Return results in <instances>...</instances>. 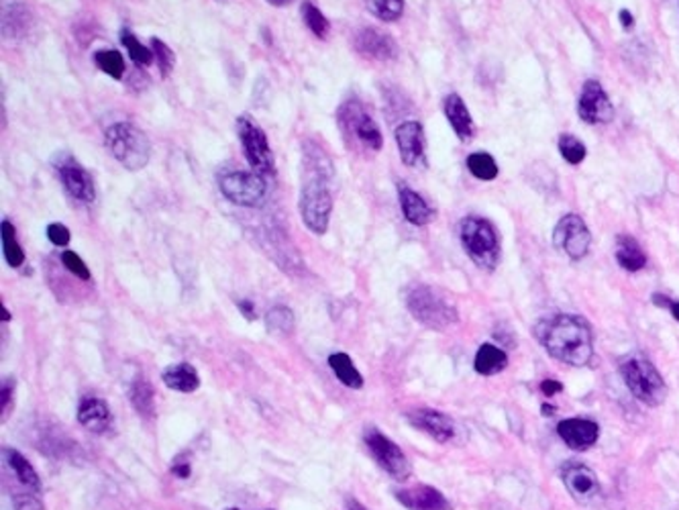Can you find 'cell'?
Listing matches in <instances>:
<instances>
[{"label":"cell","mask_w":679,"mask_h":510,"mask_svg":"<svg viewBox=\"0 0 679 510\" xmlns=\"http://www.w3.org/2000/svg\"><path fill=\"white\" fill-rule=\"evenodd\" d=\"M459 238L466 254L477 268L492 272L500 262V241L488 219L467 217L459 225Z\"/></svg>","instance_id":"cell-5"},{"label":"cell","mask_w":679,"mask_h":510,"mask_svg":"<svg viewBox=\"0 0 679 510\" xmlns=\"http://www.w3.org/2000/svg\"><path fill=\"white\" fill-rule=\"evenodd\" d=\"M614 255L616 262L621 264V268L626 272H640L647 265V255L643 247H640L639 241L631 238V235H618Z\"/></svg>","instance_id":"cell-25"},{"label":"cell","mask_w":679,"mask_h":510,"mask_svg":"<svg viewBox=\"0 0 679 510\" xmlns=\"http://www.w3.org/2000/svg\"><path fill=\"white\" fill-rule=\"evenodd\" d=\"M37 492L33 494H21L17 492L13 497V505H14V510H46V506H43V502L35 497Z\"/></svg>","instance_id":"cell-41"},{"label":"cell","mask_w":679,"mask_h":510,"mask_svg":"<svg viewBox=\"0 0 679 510\" xmlns=\"http://www.w3.org/2000/svg\"><path fill=\"white\" fill-rule=\"evenodd\" d=\"M304 164H306V169L310 172V176H315V178H323L326 182H331V178L335 176L331 158H328L326 151L318 143H310V142L304 143Z\"/></svg>","instance_id":"cell-27"},{"label":"cell","mask_w":679,"mask_h":510,"mask_svg":"<svg viewBox=\"0 0 679 510\" xmlns=\"http://www.w3.org/2000/svg\"><path fill=\"white\" fill-rule=\"evenodd\" d=\"M104 143L109 151L125 169L137 172L149 164L152 158V143L144 131L133 123H115L104 131Z\"/></svg>","instance_id":"cell-3"},{"label":"cell","mask_w":679,"mask_h":510,"mask_svg":"<svg viewBox=\"0 0 679 510\" xmlns=\"http://www.w3.org/2000/svg\"><path fill=\"white\" fill-rule=\"evenodd\" d=\"M121 43L123 48L126 49V54H129V57L133 62H135L137 65H144V68H147V65L153 64V51L145 48L144 43H141L135 35H133L129 29H123L121 31Z\"/></svg>","instance_id":"cell-33"},{"label":"cell","mask_w":679,"mask_h":510,"mask_svg":"<svg viewBox=\"0 0 679 510\" xmlns=\"http://www.w3.org/2000/svg\"><path fill=\"white\" fill-rule=\"evenodd\" d=\"M35 25V19L31 11L25 4L13 3L4 9L3 14V35L9 39H25L27 33Z\"/></svg>","instance_id":"cell-23"},{"label":"cell","mask_w":679,"mask_h":510,"mask_svg":"<svg viewBox=\"0 0 679 510\" xmlns=\"http://www.w3.org/2000/svg\"><path fill=\"white\" fill-rule=\"evenodd\" d=\"M363 439L371 457H374L386 474H390L398 482H405V480L413 476V465H410L405 451L390 437H386L382 431H378L376 427H368L363 433Z\"/></svg>","instance_id":"cell-10"},{"label":"cell","mask_w":679,"mask_h":510,"mask_svg":"<svg viewBox=\"0 0 679 510\" xmlns=\"http://www.w3.org/2000/svg\"><path fill=\"white\" fill-rule=\"evenodd\" d=\"M553 243L561 254H565L570 260L578 262L588 255L592 235H589V229L579 214H565L563 219H559L555 227Z\"/></svg>","instance_id":"cell-11"},{"label":"cell","mask_w":679,"mask_h":510,"mask_svg":"<svg viewBox=\"0 0 679 510\" xmlns=\"http://www.w3.org/2000/svg\"><path fill=\"white\" fill-rule=\"evenodd\" d=\"M559 437L573 451H586L600 437V428L594 420L588 419H565L557 427Z\"/></svg>","instance_id":"cell-18"},{"label":"cell","mask_w":679,"mask_h":510,"mask_svg":"<svg viewBox=\"0 0 679 510\" xmlns=\"http://www.w3.org/2000/svg\"><path fill=\"white\" fill-rule=\"evenodd\" d=\"M443 110H445L447 121H449L451 129L455 135H457L459 142H464V143L469 142L475 133V125H474L472 115H469V108L464 102V99H461L459 94L451 92L449 96H445Z\"/></svg>","instance_id":"cell-21"},{"label":"cell","mask_w":679,"mask_h":510,"mask_svg":"<svg viewBox=\"0 0 679 510\" xmlns=\"http://www.w3.org/2000/svg\"><path fill=\"white\" fill-rule=\"evenodd\" d=\"M557 147H559V153H561V158L571 166H579L588 155L584 142L578 139L576 135H570V133H563V135L559 137Z\"/></svg>","instance_id":"cell-34"},{"label":"cell","mask_w":679,"mask_h":510,"mask_svg":"<svg viewBox=\"0 0 679 510\" xmlns=\"http://www.w3.org/2000/svg\"><path fill=\"white\" fill-rule=\"evenodd\" d=\"M394 137H396L402 164L406 168H419L424 164V160H427V155H424L427 143H424V131L419 121L400 123L396 131H394Z\"/></svg>","instance_id":"cell-16"},{"label":"cell","mask_w":679,"mask_h":510,"mask_svg":"<svg viewBox=\"0 0 679 510\" xmlns=\"http://www.w3.org/2000/svg\"><path fill=\"white\" fill-rule=\"evenodd\" d=\"M653 305L659 308H667L671 316L679 323V300H671L666 294H653Z\"/></svg>","instance_id":"cell-43"},{"label":"cell","mask_w":679,"mask_h":510,"mask_svg":"<svg viewBox=\"0 0 679 510\" xmlns=\"http://www.w3.org/2000/svg\"><path fill=\"white\" fill-rule=\"evenodd\" d=\"M618 19H621V25H622L624 29H631V27L634 25L632 13H631V11H626V9L621 11V14H618Z\"/></svg>","instance_id":"cell-48"},{"label":"cell","mask_w":679,"mask_h":510,"mask_svg":"<svg viewBox=\"0 0 679 510\" xmlns=\"http://www.w3.org/2000/svg\"><path fill=\"white\" fill-rule=\"evenodd\" d=\"M3 249L11 268H21V265H23L25 254L17 243V238H14V227L9 220H3Z\"/></svg>","instance_id":"cell-37"},{"label":"cell","mask_w":679,"mask_h":510,"mask_svg":"<svg viewBox=\"0 0 679 510\" xmlns=\"http://www.w3.org/2000/svg\"><path fill=\"white\" fill-rule=\"evenodd\" d=\"M353 48L363 60L371 62H394L398 57V46L390 35L378 31L374 27L360 29L353 37Z\"/></svg>","instance_id":"cell-15"},{"label":"cell","mask_w":679,"mask_h":510,"mask_svg":"<svg viewBox=\"0 0 679 510\" xmlns=\"http://www.w3.org/2000/svg\"><path fill=\"white\" fill-rule=\"evenodd\" d=\"M536 337L555 359L581 367L594 358V333L578 315H555L536 324Z\"/></svg>","instance_id":"cell-1"},{"label":"cell","mask_w":679,"mask_h":510,"mask_svg":"<svg viewBox=\"0 0 679 510\" xmlns=\"http://www.w3.org/2000/svg\"><path fill=\"white\" fill-rule=\"evenodd\" d=\"M239 310H241V313H243V316H245V319H248V321H256L257 319V315H256V307H253V302L251 300H239Z\"/></svg>","instance_id":"cell-46"},{"label":"cell","mask_w":679,"mask_h":510,"mask_svg":"<svg viewBox=\"0 0 679 510\" xmlns=\"http://www.w3.org/2000/svg\"><path fill=\"white\" fill-rule=\"evenodd\" d=\"M621 374L626 388L639 402L647 406H659L667 396V386L657 367L640 353L624 358L621 361Z\"/></svg>","instance_id":"cell-4"},{"label":"cell","mask_w":679,"mask_h":510,"mask_svg":"<svg viewBox=\"0 0 679 510\" xmlns=\"http://www.w3.org/2000/svg\"><path fill=\"white\" fill-rule=\"evenodd\" d=\"M396 500L408 510H453L441 490L432 486H414L396 492Z\"/></svg>","instance_id":"cell-19"},{"label":"cell","mask_w":679,"mask_h":510,"mask_svg":"<svg viewBox=\"0 0 679 510\" xmlns=\"http://www.w3.org/2000/svg\"><path fill=\"white\" fill-rule=\"evenodd\" d=\"M152 51H153L155 64H158V70L161 73V78H168L171 70H174V64H176L174 51H171L161 39H158V37H152Z\"/></svg>","instance_id":"cell-38"},{"label":"cell","mask_w":679,"mask_h":510,"mask_svg":"<svg viewBox=\"0 0 679 510\" xmlns=\"http://www.w3.org/2000/svg\"><path fill=\"white\" fill-rule=\"evenodd\" d=\"M328 366L333 367L335 376H337L341 384H345L347 388L360 390L363 386L361 374L357 372V367L353 366V361L347 353H333V356L328 358Z\"/></svg>","instance_id":"cell-29"},{"label":"cell","mask_w":679,"mask_h":510,"mask_svg":"<svg viewBox=\"0 0 679 510\" xmlns=\"http://www.w3.org/2000/svg\"><path fill=\"white\" fill-rule=\"evenodd\" d=\"M541 392L547 398L549 396H555V394H559V392H563V384H559L557 380H544L541 384Z\"/></svg>","instance_id":"cell-45"},{"label":"cell","mask_w":679,"mask_h":510,"mask_svg":"<svg viewBox=\"0 0 679 510\" xmlns=\"http://www.w3.org/2000/svg\"><path fill=\"white\" fill-rule=\"evenodd\" d=\"M466 164H467L469 174H472L474 178H477V180L492 182V180L498 178L500 169H498L496 160L486 151H475L472 155H467Z\"/></svg>","instance_id":"cell-31"},{"label":"cell","mask_w":679,"mask_h":510,"mask_svg":"<svg viewBox=\"0 0 679 510\" xmlns=\"http://www.w3.org/2000/svg\"><path fill=\"white\" fill-rule=\"evenodd\" d=\"M553 411H555L553 406H547V404L543 406V415H544V417H551V415H553Z\"/></svg>","instance_id":"cell-51"},{"label":"cell","mask_w":679,"mask_h":510,"mask_svg":"<svg viewBox=\"0 0 679 510\" xmlns=\"http://www.w3.org/2000/svg\"><path fill=\"white\" fill-rule=\"evenodd\" d=\"M300 13H302L304 25L309 27V31L315 37H318V39H326L328 33H331V23H328V19L325 17L323 11L312 4L310 0H304Z\"/></svg>","instance_id":"cell-32"},{"label":"cell","mask_w":679,"mask_h":510,"mask_svg":"<svg viewBox=\"0 0 679 510\" xmlns=\"http://www.w3.org/2000/svg\"><path fill=\"white\" fill-rule=\"evenodd\" d=\"M11 396H13V388L9 386V384H4L3 386V415H6L11 409Z\"/></svg>","instance_id":"cell-47"},{"label":"cell","mask_w":679,"mask_h":510,"mask_svg":"<svg viewBox=\"0 0 679 510\" xmlns=\"http://www.w3.org/2000/svg\"><path fill=\"white\" fill-rule=\"evenodd\" d=\"M62 264L65 265V270L74 273L76 278L91 280V270H88V265L84 264V260H82L78 254H74V251H64Z\"/></svg>","instance_id":"cell-40"},{"label":"cell","mask_w":679,"mask_h":510,"mask_svg":"<svg viewBox=\"0 0 679 510\" xmlns=\"http://www.w3.org/2000/svg\"><path fill=\"white\" fill-rule=\"evenodd\" d=\"M406 419L414 428H419V431L427 433L429 437H432L439 443L453 441L455 433H457V427H455L453 419L447 417L445 412H441V411L419 409V411L408 412Z\"/></svg>","instance_id":"cell-17"},{"label":"cell","mask_w":679,"mask_h":510,"mask_svg":"<svg viewBox=\"0 0 679 510\" xmlns=\"http://www.w3.org/2000/svg\"><path fill=\"white\" fill-rule=\"evenodd\" d=\"M266 323H267V329L288 333V331L294 329V315L288 307L278 305V307H274L270 313H267Z\"/></svg>","instance_id":"cell-39"},{"label":"cell","mask_w":679,"mask_h":510,"mask_svg":"<svg viewBox=\"0 0 679 510\" xmlns=\"http://www.w3.org/2000/svg\"><path fill=\"white\" fill-rule=\"evenodd\" d=\"M227 510H241V508H227ZM266 510H274V508H266Z\"/></svg>","instance_id":"cell-53"},{"label":"cell","mask_w":679,"mask_h":510,"mask_svg":"<svg viewBox=\"0 0 679 510\" xmlns=\"http://www.w3.org/2000/svg\"><path fill=\"white\" fill-rule=\"evenodd\" d=\"M219 188L229 203L257 209L267 198V182L264 176L243 169H231L219 176Z\"/></svg>","instance_id":"cell-9"},{"label":"cell","mask_w":679,"mask_h":510,"mask_svg":"<svg viewBox=\"0 0 679 510\" xmlns=\"http://www.w3.org/2000/svg\"><path fill=\"white\" fill-rule=\"evenodd\" d=\"M48 239L57 247H65L70 243V231L68 227L62 223H51L48 227Z\"/></svg>","instance_id":"cell-42"},{"label":"cell","mask_w":679,"mask_h":510,"mask_svg":"<svg viewBox=\"0 0 679 510\" xmlns=\"http://www.w3.org/2000/svg\"><path fill=\"white\" fill-rule=\"evenodd\" d=\"M578 115L588 125H606L614 119V107L598 80H586L581 86Z\"/></svg>","instance_id":"cell-13"},{"label":"cell","mask_w":679,"mask_h":510,"mask_svg":"<svg viewBox=\"0 0 679 510\" xmlns=\"http://www.w3.org/2000/svg\"><path fill=\"white\" fill-rule=\"evenodd\" d=\"M337 123L349 147H361V150L374 153L384 147L382 131L360 99L343 102L337 110Z\"/></svg>","instance_id":"cell-2"},{"label":"cell","mask_w":679,"mask_h":510,"mask_svg":"<svg viewBox=\"0 0 679 510\" xmlns=\"http://www.w3.org/2000/svg\"><path fill=\"white\" fill-rule=\"evenodd\" d=\"M4 457H6V462H9L11 470L14 471V476L19 478L21 484L31 488L33 492H41V480L39 476H37L35 468L25 455H21L17 449H4Z\"/></svg>","instance_id":"cell-28"},{"label":"cell","mask_w":679,"mask_h":510,"mask_svg":"<svg viewBox=\"0 0 679 510\" xmlns=\"http://www.w3.org/2000/svg\"><path fill=\"white\" fill-rule=\"evenodd\" d=\"M129 401L133 404L141 417H153L155 412V394L152 384H149L145 378H137L133 382V386L129 390Z\"/></svg>","instance_id":"cell-30"},{"label":"cell","mask_w":679,"mask_h":510,"mask_svg":"<svg viewBox=\"0 0 679 510\" xmlns=\"http://www.w3.org/2000/svg\"><path fill=\"white\" fill-rule=\"evenodd\" d=\"M190 471H192V470H190V463H188V462H184L182 457H176L174 463H171V474L178 476L180 480L190 478Z\"/></svg>","instance_id":"cell-44"},{"label":"cell","mask_w":679,"mask_h":510,"mask_svg":"<svg viewBox=\"0 0 679 510\" xmlns=\"http://www.w3.org/2000/svg\"><path fill=\"white\" fill-rule=\"evenodd\" d=\"M78 423L94 433H104L113 425V412L102 398L84 396L78 404Z\"/></svg>","instance_id":"cell-20"},{"label":"cell","mask_w":679,"mask_h":510,"mask_svg":"<svg viewBox=\"0 0 679 510\" xmlns=\"http://www.w3.org/2000/svg\"><path fill=\"white\" fill-rule=\"evenodd\" d=\"M3 321L4 323L11 321V313H9V310H6V307H3Z\"/></svg>","instance_id":"cell-52"},{"label":"cell","mask_w":679,"mask_h":510,"mask_svg":"<svg viewBox=\"0 0 679 510\" xmlns=\"http://www.w3.org/2000/svg\"><path fill=\"white\" fill-rule=\"evenodd\" d=\"M333 212V194L328 182L310 176L300 192V217L309 231L325 235Z\"/></svg>","instance_id":"cell-8"},{"label":"cell","mask_w":679,"mask_h":510,"mask_svg":"<svg viewBox=\"0 0 679 510\" xmlns=\"http://www.w3.org/2000/svg\"><path fill=\"white\" fill-rule=\"evenodd\" d=\"M94 62L99 68L113 80H121L125 73L123 56L115 49H100L94 54Z\"/></svg>","instance_id":"cell-35"},{"label":"cell","mask_w":679,"mask_h":510,"mask_svg":"<svg viewBox=\"0 0 679 510\" xmlns=\"http://www.w3.org/2000/svg\"><path fill=\"white\" fill-rule=\"evenodd\" d=\"M398 198H400L402 214H405V219L408 220L410 225L424 227V225H429L432 219H435V211H432L429 203L424 201L419 192H414L413 188L402 186L398 190Z\"/></svg>","instance_id":"cell-22"},{"label":"cell","mask_w":679,"mask_h":510,"mask_svg":"<svg viewBox=\"0 0 679 510\" xmlns=\"http://www.w3.org/2000/svg\"><path fill=\"white\" fill-rule=\"evenodd\" d=\"M563 484L571 498L584 506H596L602 500L598 476L581 463H567L561 471Z\"/></svg>","instance_id":"cell-14"},{"label":"cell","mask_w":679,"mask_h":510,"mask_svg":"<svg viewBox=\"0 0 679 510\" xmlns=\"http://www.w3.org/2000/svg\"><path fill=\"white\" fill-rule=\"evenodd\" d=\"M474 366H475L477 374L494 376V374L502 372V369L509 366V356H506V353L500 350V347L486 343V345H482L480 350H477Z\"/></svg>","instance_id":"cell-26"},{"label":"cell","mask_w":679,"mask_h":510,"mask_svg":"<svg viewBox=\"0 0 679 510\" xmlns=\"http://www.w3.org/2000/svg\"><path fill=\"white\" fill-rule=\"evenodd\" d=\"M345 510H368V508L361 506V505H360V502H357V500H347Z\"/></svg>","instance_id":"cell-49"},{"label":"cell","mask_w":679,"mask_h":510,"mask_svg":"<svg viewBox=\"0 0 679 510\" xmlns=\"http://www.w3.org/2000/svg\"><path fill=\"white\" fill-rule=\"evenodd\" d=\"M54 168L59 176V182L74 201L82 204L94 203L96 186L92 176L88 174L84 166H80L72 155H57L54 160Z\"/></svg>","instance_id":"cell-12"},{"label":"cell","mask_w":679,"mask_h":510,"mask_svg":"<svg viewBox=\"0 0 679 510\" xmlns=\"http://www.w3.org/2000/svg\"><path fill=\"white\" fill-rule=\"evenodd\" d=\"M237 135L241 142L245 160L249 161L253 172L264 176V178H274L275 176V158L267 142L264 129L259 127L256 119L249 115H241L237 119Z\"/></svg>","instance_id":"cell-7"},{"label":"cell","mask_w":679,"mask_h":510,"mask_svg":"<svg viewBox=\"0 0 679 510\" xmlns=\"http://www.w3.org/2000/svg\"><path fill=\"white\" fill-rule=\"evenodd\" d=\"M406 305L410 315L432 331L449 329L451 324H455L459 319L457 308H455L443 294H439L435 288L427 284L414 286L413 290L408 292Z\"/></svg>","instance_id":"cell-6"},{"label":"cell","mask_w":679,"mask_h":510,"mask_svg":"<svg viewBox=\"0 0 679 510\" xmlns=\"http://www.w3.org/2000/svg\"><path fill=\"white\" fill-rule=\"evenodd\" d=\"M267 3H270L272 6H288V4H292L294 0H267Z\"/></svg>","instance_id":"cell-50"},{"label":"cell","mask_w":679,"mask_h":510,"mask_svg":"<svg viewBox=\"0 0 679 510\" xmlns=\"http://www.w3.org/2000/svg\"><path fill=\"white\" fill-rule=\"evenodd\" d=\"M161 380L170 390L184 392V394H190V392H196L200 388L198 372L190 364H186V361L163 369Z\"/></svg>","instance_id":"cell-24"},{"label":"cell","mask_w":679,"mask_h":510,"mask_svg":"<svg viewBox=\"0 0 679 510\" xmlns=\"http://www.w3.org/2000/svg\"><path fill=\"white\" fill-rule=\"evenodd\" d=\"M365 4L371 14L386 23H394L405 13V0H365Z\"/></svg>","instance_id":"cell-36"}]
</instances>
